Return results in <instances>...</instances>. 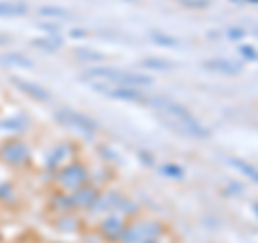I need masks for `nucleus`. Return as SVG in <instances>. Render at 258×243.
<instances>
[{
	"label": "nucleus",
	"instance_id": "f257e3e1",
	"mask_svg": "<svg viewBox=\"0 0 258 243\" xmlns=\"http://www.w3.org/2000/svg\"><path fill=\"white\" fill-rule=\"evenodd\" d=\"M149 101H151V106H155L161 112L166 125L172 127L176 134H183L187 138H198V140H207V138L211 136V132H209L187 108L181 106V103L170 101V99H161V97L149 99Z\"/></svg>",
	"mask_w": 258,
	"mask_h": 243
},
{
	"label": "nucleus",
	"instance_id": "f03ea898",
	"mask_svg": "<svg viewBox=\"0 0 258 243\" xmlns=\"http://www.w3.org/2000/svg\"><path fill=\"white\" fill-rule=\"evenodd\" d=\"M80 78L84 82H101V84L132 86V88H142V86L153 84V78L147 74H136V71H125V69H114V67H91Z\"/></svg>",
	"mask_w": 258,
	"mask_h": 243
},
{
	"label": "nucleus",
	"instance_id": "7ed1b4c3",
	"mask_svg": "<svg viewBox=\"0 0 258 243\" xmlns=\"http://www.w3.org/2000/svg\"><path fill=\"white\" fill-rule=\"evenodd\" d=\"M91 86L97 93L110 97V99L127 101V103H149V97L144 95L140 88H132V86H112L110 88V84H101V82H91Z\"/></svg>",
	"mask_w": 258,
	"mask_h": 243
},
{
	"label": "nucleus",
	"instance_id": "20e7f679",
	"mask_svg": "<svg viewBox=\"0 0 258 243\" xmlns=\"http://www.w3.org/2000/svg\"><path fill=\"white\" fill-rule=\"evenodd\" d=\"M56 181L62 190L67 192H76L80 188H84L86 181H88V172L82 164H67L58 168V174H56Z\"/></svg>",
	"mask_w": 258,
	"mask_h": 243
},
{
	"label": "nucleus",
	"instance_id": "39448f33",
	"mask_svg": "<svg viewBox=\"0 0 258 243\" xmlns=\"http://www.w3.org/2000/svg\"><path fill=\"white\" fill-rule=\"evenodd\" d=\"M56 118H58V123L67 125L71 129H76L78 134H84V136H93L97 132V123L91 118L82 114V112H76V110H69V108H62L56 112Z\"/></svg>",
	"mask_w": 258,
	"mask_h": 243
},
{
	"label": "nucleus",
	"instance_id": "423d86ee",
	"mask_svg": "<svg viewBox=\"0 0 258 243\" xmlns=\"http://www.w3.org/2000/svg\"><path fill=\"white\" fill-rule=\"evenodd\" d=\"M161 232V226L155 224V222H140V224H134L129 226V228L123 230V234H120V239H123L125 243H147L151 239H155L157 234Z\"/></svg>",
	"mask_w": 258,
	"mask_h": 243
},
{
	"label": "nucleus",
	"instance_id": "0eeeda50",
	"mask_svg": "<svg viewBox=\"0 0 258 243\" xmlns=\"http://www.w3.org/2000/svg\"><path fill=\"white\" fill-rule=\"evenodd\" d=\"M0 155H3L5 161H9V164H13V166H22V164H26L28 161L30 151L22 140L11 138V140H7L3 147H0Z\"/></svg>",
	"mask_w": 258,
	"mask_h": 243
},
{
	"label": "nucleus",
	"instance_id": "6e6552de",
	"mask_svg": "<svg viewBox=\"0 0 258 243\" xmlns=\"http://www.w3.org/2000/svg\"><path fill=\"white\" fill-rule=\"evenodd\" d=\"M11 82L20 88L22 93H26L28 97H32V99H37V101H50L52 99V95L45 91L43 86H39L35 82H28V80H22V78H11Z\"/></svg>",
	"mask_w": 258,
	"mask_h": 243
},
{
	"label": "nucleus",
	"instance_id": "1a4fd4ad",
	"mask_svg": "<svg viewBox=\"0 0 258 243\" xmlns=\"http://www.w3.org/2000/svg\"><path fill=\"white\" fill-rule=\"evenodd\" d=\"M203 67L207 71H215V74H224V76H237V74H241V65L239 63H232L228 58H211V60H205Z\"/></svg>",
	"mask_w": 258,
	"mask_h": 243
},
{
	"label": "nucleus",
	"instance_id": "9d476101",
	"mask_svg": "<svg viewBox=\"0 0 258 243\" xmlns=\"http://www.w3.org/2000/svg\"><path fill=\"white\" fill-rule=\"evenodd\" d=\"M97 190L88 188V185H84V188H80L76 192H71V207H82V209H91L93 202L97 200Z\"/></svg>",
	"mask_w": 258,
	"mask_h": 243
},
{
	"label": "nucleus",
	"instance_id": "9b49d317",
	"mask_svg": "<svg viewBox=\"0 0 258 243\" xmlns=\"http://www.w3.org/2000/svg\"><path fill=\"white\" fill-rule=\"evenodd\" d=\"M28 7L18 0H0V18H24Z\"/></svg>",
	"mask_w": 258,
	"mask_h": 243
},
{
	"label": "nucleus",
	"instance_id": "f8f14e48",
	"mask_svg": "<svg viewBox=\"0 0 258 243\" xmlns=\"http://www.w3.org/2000/svg\"><path fill=\"white\" fill-rule=\"evenodd\" d=\"M101 230H103V234H106L108 239H118L120 234H123V230H125V224L120 222L118 217H108V220L101 224Z\"/></svg>",
	"mask_w": 258,
	"mask_h": 243
},
{
	"label": "nucleus",
	"instance_id": "ddd939ff",
	"mask_svg": "<svg viewBox=\"0 0 258 243\" xmlns=\"http://www.w3.org/2000/svg\"><path fill=\"white\" fill-rule=\"evenodd\" d=\"M0 63H5V65H18V67H24V69H32L35 67V63H32L30 58H26L22 52H7L0 56Z\"/></svg>",
	"mask_w": 258,
	"mask_h": 243
},
{
	"label": "nucleus",
	"instance_id": "4468645a",
	"mask_svg": "<svg viewBox=\"0 0 258 243\" xmlns=\"http://www.w3.org/2000/svg\"><path fill=\"white\" fill-rule=\"evenodd\" d=\"M226 161H228V166H232V168H237L239 170V172L241 174H245V176H249V179H252V181H256L258 183V168L256 166H252V164H247V161H243V159H226Z\"/></svg>",
	"mask_w": 258,
	"mask_h": 243
},
{
	"label": "nucleus",
	"instance_id": "2eb2a0df",
	"mask_svg": "<svg viewBox=\"0 0 258 243\" xmlns=\"http://www.w3.org/2000/svg\"><path fill=\"white\" fill-rule=\"evenodd\" d=\"M142 67L155 69V71H170V69L174 67V63L164 60V58H144V60H142Z\"/></svg>",
	"mask_w": 258,
	"mask_h": 243
},
{
	"label": "nucleus",
	"instance_id": "dca6fc26",
	"mask_svg": "<svg viewBox=\"0 0 258 243\" xmlns=\"http://www.w3.org/2000/svg\"><path fill=\"white\" fill-rule=\"evenodd\" d=\"M32 45H35V47H41V50H45V52H56V50H58V45H60V41H58V39H32V41H30Z\"/></svg>",
	"mask_w": 258,
	"mask_h": 243
},
{
	"label": "nucleus",
	"instance_id": "f3484780",
	"mask_svg": "<svg viewBox=\"0 0 258 243\" xmlns=\"http://www.w3.org/2000/svg\"><path fill=\"white\" fill-rule=\"evenodd\" d=\"M151 41L157 43V45H166V47H176L179 41L174 37H168V35H161V32H151Z\"/></svg>",
	"mask_w": 258,
	"mask_h": 243
},
{
	"label": "nucleus",
	"instance_id": "a211bd4d",
	"mask_svg": "<svg viewBox=\"0 0 258 243\" xmlns=\"http://www.w3.org/2000/svg\"><path fill=\"white\" fill-rule=\"evenodd\" d=\"M39 15H43V18H69L71 13L64 9H58V7H41Z\"/></svg>",
	"mask_w": 258,
	"mask_h": 243
},
{
	"label": "nucleus",
	"instance_id": "6ab92c4d",
	"mask_svg": "<svg viewBox=\"0 0 258 243\" xmlns=\"http://www.w3.org/2000/svg\"><path fill=\"white\" fill-rule=\"evenodd\" d=\"M159 172L164 176H170V179H181V176H183V168L176 166V164H164L159 168Z\"/></svg>",
	"mask_w": 258,
	"mask_h": 243
},
{
	"label": "nucleus",
	"instance_id": "aec40b11",
	"mask_svg": "<svg viewBox=\"0 0 258 243\" xmlns=\"http://www.w3.org/2000/svg\"><path fill=\"white\" fill-rule=\"evenodd\" d=\"M239 52H241V56H243V58H249V60H258V52L254 50L252 45H241V47H239Z\"/></svg>",
	"mask_w": 258,
	"mask_h": 243
},
{
	"label": "nucleus",
	"instance_id": "412c9836",
	"mask_svg": "<svg viewBox=\"0 0 258 243\" xmlns=\"http://www.w3.org/2000/svg\"><path fill=\"white\" fill-rule=\"evenodd\" d=\"M3 127L7 129V132H9V129H24L26 127V123H24V118H7V123H3Z\"/></svg>",
	"mask_w": 258,
	"mask_h": 243
},
{
	"label": "nucleus",
	"instance_id": "4be33fe9",
	"mask_svg": "<svg viewBox=\"0 0 258 243\" xmlns=\"http://www.w3.org/2000/svg\"><path fill=\"white\" fill-rule=\"evenodd\" d=\"M76 56L82 60H101V54H93L91 50H78Z\"/></svg>",
	"mask_w": 258,
	"mask_h": 243
},
{
	"label": "nucleus",
	"instance_id": "5701e85b",
	"mask_svg": "<svg viewBox=\"0 0 258 243\" xmlns=\"http://www.w3.org/2000/svg\"><path fill=\"white\" fill-rule=\"evenodd\" d=\"M228 37H230V39H243V37H245V30H241V28H230V30H228Z\"/></svg>",
	"mask_w": 258,
	"mask_h": 243
},
{
	"label": "nucleus",
	"instance_id": "b1692460",
	"mask_svg": "<svg viewBox=\"0 0 258 243\" xmlns=\"http://www.w3.org/2000/svg\"><path fill=\"white\" fill-rule=\"evenodd\" d=\"M0 43H3V45H7V43H11V37H9V35L0 37Z\"/></svg>",
	"mask_w": 258,
	"mask_h": 243
},
{
	"label": "nucleus",
	"instance_id": "393cba45",
	"mask_svg": "<svg viewBox=\"0 0 258 243\" xmlns=\"http://www.w3.org/2000/svg\"><path fill=\"white\" fill-rule=\"evenodd\" d=\"M254 213H256V217H258V202H254Z\"/></svg>",
	"mask_w": 258,
	"mask_h": 243
},
{
	"label": "nucleus",
	"instance_id": "a878e982",
	"mask_svg": "<svg viewBox=\"0 0 258 243\" xmlns=\"http://www.w3.org/2000/svg\"><path fill=\"white\" fill-rule=\"evenodd\" d=\"M147 243H155V241H153V239H151V241H147Z\"/></svg>",
	"mask_w": 258,
	"mask_h": 243
},
{
	"label": "nucleus",
	"instance_id": "bb28decb",
	"mask_svg": "<svg viewBox=\"0 0 258 243\" xmlns=\"http://www.w3.org/2000/svg\"><path fill=\"white\" fill-rule=\"evenodd\" d=\"M252 3H258V0H252Z\"/></svg>",
	"mask_w": 258,
	"mask_h": 243
}]
</instances>
